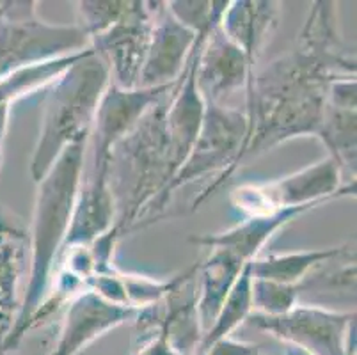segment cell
Instances as JSON below:
<instances>
[{"label":"cell","mask_w":357,"mask_h":355,"mask_svg":"<svg viewBox=\"0 0 357 355\" xmlns=\"http://www.w3.org/2000/svg\"><path fill=\"white\" fill-rule=\"evenodd\" d=\"M137 311L112 304L93 292L80 293L66 305L59 338L48 355H80L107 332L134 320Z\"/></svg>","instance_id":"cell-13"},{"label":"cell","mask_w":357,"mask_h":355,"mask_svg":"<svg viewBox=\"0 0 357 355\" xmlns=\"http://www.w3.org/2000/svg\"><path fill=\"white\" fill-rule=\"evenodd\" d=\"M314 137L326 146L327 156L340 165L343 174L356 181V109L327 103L322 125Z\"/></svg>","instance_id":"cell-19"},{"label":"cell","mask_w":357,"mask_h":355,"mask_svg":"<svg viewBox=\"0 0 357 355\" xmlns=\"http://www.w3.org/2000/svg\"><path fill=\"white\" fill-rule=\"evenodd\" d=\"M252 312V272L251 262L243 266L240 272L238 279L229 289L228 297L224 299L220 311L217 315L215 322L212 327L206 331L201 341L199 352H206L215 341L224 340V338H231L233 332L245 324L249 315Z\"/></svg>","instance_id":"cell-20"},{"label":"cell","mask_w":357,"mask_h":355,"mask_svg":"<svg viewBox=\"0 0 357 355\" xmlns=\"http://www.w3.org/2000/svg\"><path fill=\"white\" fill-rule=\"evenodd\" d=\"M87 139L68 146L50 171L38 181L32 222L29 227V281L15 325L4 341L2 354L16 350L27 336L29 324L50 286L55 259L64 246L86 164Z\"/></svg>","instance_id":"cell-2"},{"label":"cell","mask_w":357,"mask_h":355,"mask_svg":"<svg viewBox=\"0 0 357 355\" xmlns=\"http://www.w3.org/2000/svg\"><path fill=\"white\" fill-rule=\"evenodd\" d=\"M116 210L112 190L107 178H96L84 172L73 217L64 246H89L116 226Z\"/></svg>","instance_id":"cell-17"},{"label":"cell","mask_w":357,"mask_h":355,"mask_svg":"<svg viewBox=\"0 0 357 355\" xmlns=\"http://www.w3.org/2000/svg\"><path fill=\"white\" fill-rule=\"evenodd\" d=\"M340 165L326 156L317 164L267 183H248L233 188L229 194L231 206L245 219L265 217L281 210L327 203L356 195V181L343 185Z\"/></svg>","instance_id":"cell-7"},{"label":"cell","mask_w":357,"mask_h":355,"mask_svg":"<svg viewBox=\"0 0 357 355\" xmlns=\"http://www.w3.org/2000/svg\"><path fill=\"white\" fill-rule=\"evenodd\" d=\"M197 355H208L206 352H197Z\"/></svg>","instance_id":"cell-28"},{"label":"cell","mask_w":357,"mask_h":355,"mask_svg":"<svg viewBox=\"0 0 357 355\" xmlns=\"http://www.w3.org/2000/svg\"><path fill=\"white\" fill-rule=\"evenodd\" d=\"M245 322L307 355H356L354 311L340 312L322 305L297 304L279 317L251 312Z\"/></svg>","instance_id":"cell-8"},{"label":"cell","mask_w":357,"mask_h":355,"mask_svg":"<svg viewBox=\"0 0 357 355\" xmlns=\"http://www.w3.org/2000/svg\"><path fill=\"white\" fill-rule=\"evenodd\" d=\"M208 355H263L259 345L245 343V341L233 340V338H224L215 341L212 347L206 350Z\"/></svg>","instance_id":"cell-26"},{"label":"cell","mask_w":357,"mask_h":355,"mask_svg":"<svg viewBox=\"0 0 357 355\" xmlns=\"http://www.w3.org/2000/svg\"><path fill=\"white\" fill-rule=\"evenodd\" d=\"M169 93L110 151L109 187L118 210L114 227L121 236L137 229L149 204L174 174L165 128Z\"/></svg>","instance_id":"cell-3"},{"label":"cell","mask_w":357,"mask_h":355,"mask_svg":"<svg viewBox=\"0 0 357 355\" xmlns=\"http://www.w3.org/2000/svg\"><path fill=\"white\" fill-rule=\"evenodd\" d=\"M29 229L0 208V354L20 312V281L27 270Z\"/></svg>","instance_id":"cell-14"},{"label":"cell","mask_w":357,"mask_h":355,"mask_svg":"<svg viewBox=\"0 0 357 355\" xmlns=\"http://www.w3.org/2000/svg\"><path fill=\"white\" fill-rule=\"evenodd\" d=\"M149 8L153 15V29L139 80L141 89L173 86L183 73L197 43L196 32L180 24L169 13L165 2H149Z\"/></svg>","instance_id":"cell-12"},{"label":"cell","mask_w":357,"mask_h":355,"mask_svg":"<svg viewBox=\"0 0 357 355\" xmlns=\"http://www.w3.org/2000/svg\"><path fill=\"white\" fill-rule=\"evenodd\" d=\"M9 117H11V105L0 103V146H2V142L6 139V133H8Z\"/></svg>","instance_id":"cell-27"},{"label":"cell","mask_w":357,"mask_h":355,"mask_svg":"<svg viewBox=\"0 0 357 355\" xmlns=\"http://www.w3.org/2000/svg\"><path fill=\"white\" fill-rule=\"evenodd\" d=\"M0 16H2V6H0Z\"/></svg>","instance_id":"cell-30"},{"label":"cell","mask_w":357,"mask_h":355,"mask_svg":"<svg viewBox=\"0 0 357 355\" xmlns=\"http://www.w3.org/2000/svg\"><path fill=\"white\" fill-rule=\"evenodd\" d=\"M130 355H178L162 332L157 302L137 311V317L134 318Z\"/></svg>","instance_id":"cell-23"},{"label":"cell","mask_w":357,"mask_h":355,"mask_svg":"<svg viewBox=\"0 0 357 355\" xmlns=\"http://www.w3.org/2000/svg\"><path fill=\"white\" fill-rule=\"evenodd\" d=\"M128 8L126 0H80L77 2L79 25L87 39L102 34L110 25L118 22Z\"/></svg>","instance_id":"cell-25"},{"label":"cell","mask_w":357,"mask_h":355,"mask_svg":"<svg viewBox=\"0 0 357 355\" xmlns=\"http://www.w3.org/2000/svg\"><path fill=\"white\" fill-rule=\"evenodd\" d=\"M0 6V80L22 68L89 48V39L79 25L47 24L36 13V2Z\"/></svg>","instance_id":"cell-6"},{"label":"cell","mask_w":357,"mask_h":355,"mask_svg":"<svg viewBox=\"0 0 357 355\" xmlns=\"http://www.w3.org/2000/svg\"><path fill=\"white\" fill-rule=\"evenodd\" d=\"M229 0L222 2H197V0H171L165 2L169 13L174 18L189 27L190 31L199 34H210L219 25L224 11L228 8Z\"/></svg>","instance_id":"cell-24"},{"label":"cell","mask_w":357,"mask_h":355,"mask_svg":"<svg viewBox=\"0 0 357 355\" xmlns=\"http://www.w3.org/2000/svg\"><path fill=\"white\" fill-rule=\"evenodd\" d=\"M0 165H2V149H0Z\"/></svg>","instance_id":"cell-29"},{"label":"cell","mask_w":357,"mask_h":355,"mask_svg":"<svg viewBox=\"0 0 357 355\" xmlns=\"http://www.w3.org/2000/svg\"><path fill=\"white\" fill-rule=\"evenodd\" d=\"M252 75L245 54L217 25L203 41L197 57L196 82L204 103L236 107L240 94L245 100Z\"/></svg>","instance_id":"cell-11"},{"label":"cell","mask_w":357,"mask_h":355,"mask_svg":"<svg viewBox=\"0 0 357 355\" xmlns=\"http://www.w3.org/2000/svg\"><path fill=\"white\" fill-rule=\"evenodd\" d=\"M356 77V52L345 43L336 22L310 16L297 47L274 59L249 80L243 110L248 135L233 174L251 158L297 137H314L327 107V87Z\"/></svg>","instance_id":"cell-1"},{"label":"cell","mask_w":357,"mask_h":355,"mask_svg":"<svg viewBox=\"0 0 357 355\" xmlns=\"http://www.w3.org/2000/svg\"><path fill=\"white\" fill-rule=\"evenodd\" d=\"M174 86V84H173ZM173 86L157 89H121L109 82L96 107L95 119L87 137L91 149L89 164H84V172L98 178H109L110 151L132 130V126L148 112Z\"/></svg>","instance_id":"cell-10"},{"label":"cell","mask_w":357,"mask_h":355,"mask_svg":"<svg viewBox=\"0 0 357 355\" xmlns=\"http://www.w3.org/2000/svg\"><path fill=\"white\" fill-rule=\"evenodd\" d=\"M84 52L66 55V57L52 59L47 63L32 64V66L22 68V70L9 73L8 77L0 80V103H8V105L13 107V103L22 100V98L48 89L75 61H79L82 57Z\"/></svg>","instance_id":"cell-21"},{"label":"cell","mask_w":357,"mask_h":355,"mask_svg":"<svg viewBox=\"0 0 357 355\" xmlns=\"http://www.w3.org/2000/svg\"><path fill=\"white\" fill-rule=\"evenodd\" d=\"M153 15L149 2L134 0L118 22L89 39V48L109 70L110 82L121 89H139L151 41Z\"/></svg>","instance_id":"cell-9"},{"label":"cell","mask_w":357,"mask_h":355,"mask_svg":"<svg viewBox=\"0 0 357 355\" xmlns=\"http://www.w3.org/2000/svg\"><path fill=\"white\" fill-rule=\"evenodd\" d=\"M279 13V2L272 0H235L229 2L220 18V31L245 54L255 71L258 70L263 50L278 29Z\"/></svg>","instance_id":"cell-15"},{"label":"cell","mask_w":357,"mask_h":355,"mask_svg":"<svg viewBox=\"0 0 357 355\" xmlns=\"http://www.w3.org/2000/svg\"><path fill=\"white\" fill-rule=\"evenodd\" d=\"M347 254H349L347 247H329V249L258 256L251 262L252 279L279 282V285H298L307 278V273L314 266L331 263Z\"/></svg>","instance_id":"cell-18"},{"label":"cell","mask_w":357,"mask_h":355,"mask_svg":"<svg viewBox=\"0 0 357 355\" xmlns=\"http://www.w3.org/2000/svg\"><path fill=\"white\" fill-rule=\"evenodd\" d=\"M318 204H310V206H297L281 210L278 213L265 215V217H249L243 219L236 226L215 234H199V236H190L189 242L196 243L201 247H222V249L231 250L236 254L242 262L249 263L258 258L259 252L268 242L272 240L278 231L287 227L291 220H295L298 215L306 211L314 210Z\"/></svg>","instance_id":"cell-16"},{"label":"cell","mask_w":357,"mask_h":355,"mask_svg":"<svg viewBox=\"0 0 357 355\" xmlns=\"http://www.w3.org/2000/svg\"><path fill=\"white\" fill-rule=\"evenodd\" d=\"M109 82L107 66L87 48L48 87L40 137L31 160V176L36 183L43 180L68 146L89 137L96 107Z\"/></svg>","instance_id":"cell-4"},{"label":"cell","mask_w":357,"mask_h":355,"mask_svg":"<svg viewBox=\"0 0 357 355\" xmlns=\"http://www.w3.org/2000/svg\"><path fill=\"white\" fill-rule=\"evenodd\" d=\"M245 135H248L245 110L240 107L206 103L203 125H201L199 135H197L189 156L185 158L181 167L174 172L164 190L155 197L153 203L149 204L144 217L162 213L181 187H187L194 181L215 174L213 183H210L192 201L190 210L196 211L204 203H208L213 195L219 194L220 188L233 178V167L242 151Z\"/></svg>","instance_id":"cell-5"},{"label":"cell","mask_w":357,"mask_h":355,"mask_svg":"<svg viewBox=\"0 0 357 355\" xmlns=\"http://www.w3.org/2000/svg\"><path fill=\"white\" fill-rule=\"evenodd\" d=\"M306 279L298 285H279L272 281L252 279V312L279 317L298 304L301 293L306 292Z\"/></svg>","instance_id":"cell-22"}]
</instances>
